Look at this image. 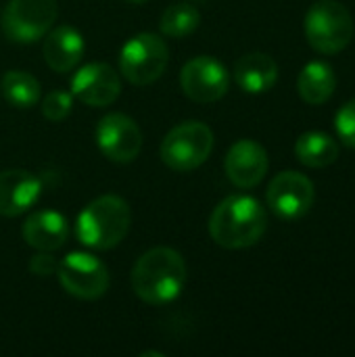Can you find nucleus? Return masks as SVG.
I'll return each instance as SVG.
<instances>
[{
    "label": "nucleus",
    "instance_id": "nucleus-1",
    "mask_svg": "<svg viewBox=\"0 0 355 357\" xmlns=\"http://www.w3.org/2000/svg\"><path fill=\"white\" fill-rule=\"evenodd\" d=\"M268 228V213L249 195L226 197L209 218V234L224 249H247L262 241Z\"/></svg>",
    "mask_w": 355,
    "mask_h": 357
},
{
    "label": "nucleus",
    "instance_id": "nucleus-2",
    "mask_svg": "<svg viewBox=\"0 0 355 357\" xmlns=\"http://www.w3.org/2000/svg\"><path fill=\"white\" fill-rule=\"evenodd\" d=\"M186 284V264L182 255L169 247L146 251L132 270L134 293L151 305L172 303Z\"/></svg>",
    "mask_w": 355,
    "mask_h": 357
},
{
    "label": "nucleus",
    "instance_id": "nucleus-3",
    "mask_svg": "<svg viewBox=\"0 0 355 357\" xmlns=\"http://www.w3.org/2000/svg\"><path fill=\"white\" fill-rule=\"evenodd\" d=\"M130 222V205L117 195H103L84 207L75 224V234L82 245L105 251L126 238Z\"/></svg>",
    "mask_w": 355,
    "mask_h": 357
},
{
    "label": "nucleus",
    "instance_id": "nucleus-4",
    "mask_svg": "<svg viewBox=\"0 0 355 357\" xmlns=\"http://www.w3.org/2000/svg\"><path fill=\"white\" fill-rule=\"evenodd\" d=\"M305 38L320 54L345 50L354 38V17L339 0H318L305 15Z\"/></svg>",
    "mask_w": 355,
    "mask_h": 357
},
{
    "label": "nucleus",
    "instance_id": "nucleus-5",
    "mask_svg": "<svg viewBox=\"0 0 355 357\" xmlns=\"http://www.w3.org/2000/svg\"><path fill=\"white\" fill-rule=\"evenodd\" d=\"M213 151V132L203 121H184L161 142V159L174 172H192Z\"/></svg>",
    "mask_w": 355,
    "mask_h": 357
},
{
    "label": "nucleus",
    "instance_id": "nucleus-6",
    "mask_svg": "<svg viewBox=\"0 0 355 357\" xmlns=\"http://www.w3.org/2000/svg\"><path fill=\"white\" fill-rule=\"evenodd\" d=\"M169 61L167 44L155 33H136L119 52V69L134 86H146L161 77Z\"/></svg>",
    "mask_w": 355,
    "mask_h": 357
},
{
    "label": "nucleus",
    "instance_id": "nucleus-7",
    "mask_svg": "<svg viewBox=\"0 0 355 357\" xmlns=\"http://www.w3.org/2000/svg\"><path fill=\"white\" fill-rule=\"evenodd\" d=\"M56 21V0H8L2 29L10 42L31 44L44 38Z\"/></svg>",
    "mask_w": 355,
    "mask_h": 357
},
{
    "label": "nucleus",
    "instance_id": "nucleus-8",
    "mask_svg": "<svg viewBox=\"0 0 355 357\" xmlns=\"http://www.w3.org/2000/svg\"><path fill=\"white\" fill-rule=\"evenodd\" d=\"M56 276H59L61 287L69 295L77 299H86V301L103 297L109 289L107 266L98 257L90 253H82V251L69 253L59 264Z\"/></svg>",
    "mask_w": 355,
    "mask_h": 357
},
{
    "label": "nucleus",
    "instance_id": "nucleus-9",
    "mask_svg": "<svg viewBox=\"0 0 355 357\" xmlns=\"http://www.w3.org/2000/svg\"><path fill=\"white\" fill-rule=\"evenodd\" d=\"M314 182L299 172H280L272 178L266 199L280 220H299L314 205Z\"/></svg>",
    "mask_w": 355,
    "mask_h": 357
},
{
    "label": "nucleus",
    "instance_id": "nucleus-10",
    "mask_svg": "<svg viewBox=\"0 0 355 357\" xmlns=\"http://www.w3.org/2000/svg\"><path fill=\"white\" fill-rule=\"evenodd\" d=\"M180 86L195 102H216L228 92L230 75L218 59L195 56L182 67Z\"/></svg>",
    "mask_w": 355,
    "mask_h": 357
},
{
    "label": "nucleus",
    "instance_id": "nucleus-11",
    "mask_svg": "<svg viewBox=\"0 0 355 357\" xmlns=\"http://www.w3.org/2000/svg\"><path fill=\"white\" fill-rule=\"evenodd\" d=\"M96 144L107 159L115 163H130L142 149V132L132 117L123 113H109L98 121Z\"/></svg>",
    "mask_w": 355,
    "mask_h": 357
},
{
    "label": "nucleus",
    "instance_id": "nucleus-12",
    "mask_svg": "<svg viewBox=\"0 0 355 357\" xmlns=\"http://www.w3.org/2000/svg\"><path fill=\"white\" fill-rule=\"evenodd\" d=\"M71 94L90 107H107L121 94V82L111 65L88 63L73 75Z\"/></svg>",
    "mask_w": 355,
    "mask_h": 357
},
{
    "label": "nucleus",
    "instance_id": "nucleus-13",
    "mask_svg": "<svg viewBox=\"0 0 355 357\" xmlns=\"http://www.w3.org/2000/svg\"><path fill=\"white\" fill-rule=\"evenodd\" d=\"M228 180L239 188H255L268 174L270 159L266 149L249 138L234 142L224 161Z\"/></svg>",
    "mask_w": 355,
    "mask_h": 357
},
{
    "label": "nucleus",
    "instance_id": "nucleus-14",
    "mask_svg": "<svg viewBox=\"0 0 355 357\" xmlns=\"http://www.w3.org/2000/svg\"><path fill=\"white\" fill-rule=\"evenodd\" d=\"M42 192L40 180L25 169L0 172V215L17 218L31 209Z\"/></svg>",
    "mask_w": 355,
    "mask_h": 357
},
{
    "label": "nucleus",
    "instance_id": "nucleus-15",
    "mask_svg": "<svg viewBox=\"0 0 355 357\" xmlns=\"http://www.w3.org/2000/svg\"><path fill=\"white\" fill-rule=\"evenodd\" d=\"M84 56V38L71 25H59L46 33L44 59L50 69L65 73L71 71Z\"/></svg>",
    "mask_w": 355,
    "mask_h": 357
},
{
    "label": "nucleus",
    "instance_id": "nucleus-16",
    "mask_svg": "<svg viewBox=\"0 0 355 357\" xmlns=\"http://www.w3.org/2000/svg\"><path fill=\"white\" fill-rule=\"evenodd\" d=\"M69 226L59 211H36L23 224V238L38 251H56L65 245Z\"/></svg>",
    "mask_w": 355,
    "mask_h": 357
},
{
    "label": "nucleus",
    "instance_id": "nucleus-17",
    "mask_svg": "<svg viewBox=\"0 0 355 357\" xmlns=\"http://www.w3.org/2000/svg\"><path fill=\"white\" fill-rule=\"evenodd\" d=\"M234 77L247 94H264L278 82V63L266 52H249L236 61Z\"/></svg>",
    "mask_w": 355,
    "mask_h": 357
},
{
    "label": "nucleus",
    "instance_id": "nucleus-18",
    "mask_svg": "<svg viewBox=\"0 0 355 357\" xmlns=\"http://www.w3.org/2000/svg\"><path fill=\"white\" fill-rule=\"evenodd\" d=\"M337 88V75L335 69L324 61H312L308 63L299 77H297V92L308 105H324L331 100Z\"/></svg>",
    "mask_w": 355,
    "mask_h": 357
},
{
    "label": "nucleus",
    "instance_id": "nucleus-19",
    "mask_svg": "<svg viewBox=\"0 0 355 357\" xmlns=\"http://www.w3.org/2000/svg\"><path fill=\"white\" fill-rule=\"evenodd\" d=\"M339 144L324 132H305L295 142V155L299 163L314 169H324L339 159Z\"/></svg>",
    "mask_w": 355,
    "mask_h": 357
},
{
    "label": "nucleus",
    "instance_id": "nucleus-20",
    "mask_svg": "<svg viewBox=\"0 0 355 357\" xmlns=\"http://www.w3.org/2000/svg\"><path fill=\"white\" fill-rule=\"evenodd\" d=\"M2 94L17 109H31L40 100V82L27 71H6L2 77Z\"/></svg>",
    "mask_w": 355,
    "mask_h": 357
},
{
    "label": "nucleus",
    "instance_id": "nucleus-21",
    "mask_svg": "<svg viewBox=\"0 0 355 357\" xmlns=\"http://www.w3.org/2000/svg\"><path fill=\"white\" fill-rule=\"evenodd\" d=\"M199 23H201V13L192 4L178 2L165 8V13L161 15L159 27L169 38H184L192 33L199 27Z\"/></svg>",
    "mask_w": 355,
    "mask_h": 357
},
{
    "label": "nucleus",
    "instance_id": "nucleus-22",
    "mask_svg": "<svg viewBox=\"0 0 355 357\" xmlns=\"http://www.w3.org/2000/svg\"><path fill=\"white\" fill-rule=\"evenodd\" d=\"M73 109V94L71 92H63V90H54L50 94H46V98L42 100V113L48 121H63Z\"/></svg>",
    "mask_w": 355,
    "mask_h": 357
},
{
    "label": "nucleus",
    "instance_id": "nucleus-23",
    "mask_svg": "<svg viewBox=\"0 0 355 357\" xmlns=\"http://www.w3.org/2000/svg\"><path fill=\"white\" fill-rule=\"evenodd\" d=\"M335 128H337V134L339 138L349 146V149H355V98L345 102L337 117H335Z\"/></svg>",
    "mask_w": 355,
    "mask_h": 357
},
{
    "label": "nucleus",
    "instance_id": "nucleus-24",
    "mask_svg": "<svg viewBox=\"0 0 355 357\" xmlns=\"http://www.w3.org/2000/svg\"><path fill=\"white\" fill-rule=\"evenodd\" d=\"M56 270H59V261L50 255V251H42V253L33 255L31 261H29V272L33 276L46 278V276L56 274Z\"/></svg>",
    "mask_w": 355,
    "mask_h": 357
},
{
    "label": "nucleus",
    "instance_id": "nucleus-25",
    "mask_svg": "<svg viewBox=\"0 0 355 357\" xmlns=\"http://www.w3.org/2000/svg\"><path fill=\"white\" fill-rule=\"evenodd\" d=\"M126 2H130V4H144V2H149V0H126Z\"/></svg>",
    "mask_w": 355,
    "mask_h": 357
}]
</instances>
